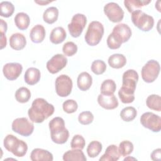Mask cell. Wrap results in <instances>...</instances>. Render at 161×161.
Masks as SVG:
<instances>
[{"mask_svg": "<svg viewBox=\"0 0 161 161\" xmlns=\"http://www.w3.org/2000/svg\"><path fill=\"white\" fill-rule=\"evenodd\" d=\"M138 80V74L133 69H129L123 74L122 86L118 91V96L123 103L128 104L135 99L134 93Z\"/></svg>", "mask_w": 161, "mask_h": 161, "instance_id": "1", "label": "cell"}, {"mask_svg": "<svg viewBox=\"0 0 161 161\" xmlns=\"http://www.w3.org/2000/svg\"><path fill=\"white\" fill-rule=\"evenodd\" d=\"M54 110V106L45 99L36 98L33 101L31 107L28 111V114L32 122L40 123L52 115Z\"/></svg>", "mask_w": 161, "mask_h": 161, "instance_id": "2", "label": "cell"}, {"mask_svg": "<svg viewBox=\"0 0 161 161\" xmlns=\"http://www.w3.org/2000/svg\"><path fill=\"white\" fill-rule=\"evenodd\" d=\"M52 140L57 144L65 143L69 137V132L65 127V121L61 117L53 118L48 123Z\"/></svg>", "mask_w": 161, "mask_h": 161, "instance_id": "3", "label": "cell"}, {"mask_svg": "<svg viewBox=\"0 0 161 161\" xmlns=\"http://www.w3.org/2000/svg\"><path fill=\"white\" fill-rule=\"evenodd\" d=\"M4 147L14 156L22 157L25 155L28 150L26 143L21 140H19L13 135H8L4 139Z\"/></svg>", "mask_w": 161, "mask_h": 161, "instance_id": "4", "label": "cell"}, {"mask_svg": "<svg viewBox=\"0 0 161 161\" xmlns=\"http://www.w3.org/2000/svg\"><path fill=\"white\" fill-rule=\"evenodd\" d=\"M104 31V26L101 23L97 21L91 22L84 36L86 42L90 46L97 45L101 40Z\"/></svg>", "mask_w": 161, "mask_h": 161, "instance_id": "5", "label": "cell"}, {"mask_svg": "<svg viewBox=\"0 0 161 161\" xmlns=\"http://www.w3.org/2000/svg\"><path fill=\"white\" fill-rule=\"evenodd\" d=\"M131 21L135 26L143 31H150L154 25L153 18L140 9L131 13Z\"/></svg>", "mask_w": 161, "mask_h": 161, "instance_id": "6", "label": "cell"}, {"mask_svg": "<svg viewBox=\"0 0 161 161\" xmlns=\"http://www.w3.org/2000/svg\"><path fill=\"white\" fill-rule=\"evenodd\" d=\"M160 70V64L157 61L148 60L142 69V79L147 83L153 82L158 77Z\"/></svg>", "mask_w": 161, "mask_h": 161, "instance_id": "7", "label": "cell"}, {"mask_svg": "<svg viewBox=\"0 0 161 161\" xmlns=\"http://www.w3.org/2000/svg\"><path fill=\"white\" fill-rule=\"evenodd\" d=\"M11 128L21 136H28L33 132L34 125L26 118H18L13 121Z\"/></svg>", "mask_w": 161, "mask_h": 161, "instance_id": "8", "label": "cell"}, {"mask_svg": "<svg viewBox=\"0 0 161 161\" xmlns=\"http://www.w3.org/2000/svg\"><path fill=\"white\" fill-rule=\"evenodd\" d=\"M87 18L83 14L77 13L73 16L71 22L68 25V29L70 35L72 37H79L86 26Z\"/></svg>", "mask_w": 161, "mask_h": 161, "instance_id": "9", "label": "cell"}, {"mask_svg": "<svg viewBox=\"0 0 161 161\" xmlns=\"http://www.w3.org/2000/svg\"><path fill=\"white\" fill-rule=\"evenodd\" d=\"M140 123L142 126L153 132H159L161 129L160 117L152 112L144 113L140 117Z\"/></svg>", "mask_w": 161, "mask_h": 161, "instance_id": "10", "label": "cell"}, {"mask_svg": "<svg viewBox=\"0 0 161 161\" xmlns=\"http://www.w3.org/2000/svg\"><path fill=\"white\" fill-rule=\"evenodd\" d=\"M72 80L67 75L62 74L55 80V91L60 97L68 96L72 89Z\"/></svg>", "mask_w": 161, "mask_h": 161, "instance_id": "11", "label": "cell"}, {"mask_svg": "<svg viewBox=\"0 0 161 161\" xmlns=\"http://www.w3.org/2000/svg\"><path fill=\"white\" fill-rule=\"evenodd\" d=\"M110 34L118 43L121 45L123 43L128 41L132 32L128 25L125 23H119L113 28V31Z\"/></svg>", "mask_w": 161, "mask_h": 161, "instance_id": "12", "label": "cell"}, {"mask_svg": "<svg viewBox=\"0 0 161 161\" xmlns=\"http://www.w3.org/2000/svg\"><path fill=\"white\" fill-rule=\"evenodd\" d=\"M104 13L108 19L113 22L121 21L124 17V11L119 5L114 2L107 3L104 6Z\"/></svg>", "mask_w": 161, "mask_h": 161, "instance_id": "13", "label": "cell"}, {"mask_svg": "<svg viewBox=\"0 0 161 161\" xmlns=\"http://www.w3.org/2000/svg\"><path fill=\"white\" fill-rule=\"evenodd\" d=\"M67 64V58L62 54L53 55L47 62V69L51 74H56L64 69Z\"/></svg>", "mask_w": 161, "mask_h": 161, "instance_id": "14", "label": "cell"}, {"mask_svg": "<svg viewBox=\"0 0 161 161\" xmlns=\"http://www.w3.org/2000/svg\"><path fill=\"white\" fill-rule=\"evenodd\" d=\"M22 70L23 67L21 64L17 62L7 63L3 68V72L4 77L9 80L16 79L21 74Z\"/></svg>", "mask_w": 161, "mask_h": 161, "instance_id": "15", "label": "cell"}, {"mask_svg": "<svg viewBox=\"0 0 161 161\" xmlns=\"http://www.w3.org/2000/svg\"><path fill=\"white\" fill-rule=\"evenodd\" d=\"M97 102L102 108L106 109H113L118 106V99L114 94L106 96L100 94L97 97Z\"/></svg>", "mask_w": 161, "mask_h": 161, "instance_id": "16", "label": "cell"}, {"mask_svg": "<svg viewBox=\"0 0 161 161\" xmlns=\"http://www.w3.org/2000/svg\"><path fill=\"white\" fill-rule=\"evenodd\" d=\"M30 159L32 161H52L53 160L52 153L42 148H35L30 154Z\"/></svg>", "mask_w": 161, "mask_h": 161, "instance_id": "17", "label": "cell"}, {"mask_svg": "<svg viewBox=\"0 0 161 161\" xmlns=\"http://www.w3.org/2000/svg\"><path fill=\"white\" fill-rule=\"evenodd\" d=\"M26 44L25 36L20 33H13L9 38V45L15 50H20L25 48Z\"/></svg>", "mask_w": 161, "mask_h": 161, "instance_id": "18", "label": "cell"}, {"mask_svg": "<svg viewBox=\"0 0 161 161\" xmlns=\"http://www.w3.org/2000/svg\"><path fill=\"white\" fill-rule=\"evenodd\" d=\"M121 155L119 153L118 148L115 145H109L105 151V153L99 158L100 161H116Z\"/></svg>", "mask_w": 161, "mask_h": 161, "instance_id": "19", "label": "cell"}, {"mask_svg": "<svg viewBox=\"0 0 161 161\" xmlns=\"http://www.w3.org/2000/svg\"><path fill=\"white\" fill-rule=\"evenodd\" d=\"M40 77L41 74L39 69L35 67H30L25 72L24 79L26 84L32 86L39 82Z\"/></svg>", "mask_w": 161, "mask_h": 161, "instance_id": "20", "label": "cell"}, {"mask_svg": "<svg viewBox=\"0 0 161 161\" xmlns=\"http://www.w3.org/2000/svg\"><path fill=\"white\" fill-rule=\"evenodd\" d=\"M45 35V28L42 25H36L31 28L30 33V37L33 43H38L43 42Z\"/></svg>", "mask_w": 161, "mask_h": 161, "instance_id": "21", "label": "cell"}, {"mask_svg": "<svg viewBox=\"0 0 161 161\" xmlns=\"http://www.w3.org/2000/svg\"><path fill=\"white\" fill-rule=\"evenodd\" d=\"M92 83V78L89 73L83 72L78 75L77 84L79 89L80 91H86L88 90L91 87Z\"/></svg>", "mask_w": 161, "mask_h": 161, "instance_id": "22", "label": "cell"}, {"mask_svg": "<svg viewBox=\"0 0 161 161\" xmlns=\"http://www.w3.org/2000/svg\"><path fill=\"white\" fill-rule=\"evenodd\" d=\"M63 160L64 161H86L87 158L82 150L72 149L64 153Z\"/></svg>", "mask_w": 161, "mask_h": 161, "instance_id": "23", "label": "cell"}, {"mask_svg": "<svg viewBox=\"0 0 161 161\" xmlns=\"http://www.w3.org/2000/svg\"><path fill=\"white\" fill-rule=\"evenodd\" d=\"M67 37V33L64 28L57 26L54 28L50 35V40L53 44H59L63 42Z\"/></svg>", "mask_w": 161, "mask_h": 161, "instance_id": "24", "label": "cell"}, {"mask_svg": "<svg viewBox=\"0 0 161 161\" xmlns=\"http://www.w3.org/2000/svg\"><path fill=\"white\" fill-rule=\"evenodd\" d=\"M14 23L18 29L25 30L28 28L30 23V19L26 13L20 12L17 13L15 16Z\"/></svg>", "mask_w": 161, "mask_h": 161, "instance_id": "25", "label": "cell"}, {"mask_svg": "<svg viewBox=\"0 0 161 161\" xmlns=\"http://www.w3.org/2000/svg\"><path fill=\"white\" fill-rule=\"evenodd\" d=\"M126 58L123 54L114 53L108 58V64L110 67L114 69H120L125 65Z\"/></svg>", "mask_w": 161, "mask_h": 161, "instance_id": "26", "label": "cell"}, {"mask_svg": "<svg viewBox=\"0 0 161 161\" xmlns=\"http://www.w3.org/2000/svg\"><path fill=\"white\" fill-rule=\"evenodd\" d=\"M150 2V0H125L124 4L128 11L130 13H132L143 6L147 5Z\"/></svg>", "mask_w": 161, "mask_h": 161, "instance_id": "27", "label": "cell"}, {"mask_svg": "<svg viewBox=\"0 0 161 161\" xmlns=\"http://www.w3.org/2000/svg\"><path fill=\"white\" fill-rule=\"evenodd\" d=\"M58 16V9L54 6L48 8L43 13V19L48 24L55 23Z\"/></svg>", "mask_w": 161, "mask_h": 161, "instance_id": "28", "label": "cell"}, {"mask_svg": "<svg viewBox=\"0 0 161 161\" xmlns=\"http://www.w3.org/2000/svg\"><path fill=\"white\" fill-rule=\"evenodd\" d=\"M116 89L115 82L112 79H106L104 80L101 86V94L106 96L113 95Z\"/></svg>", "mask_w": 161, "mask_h": 161, "instance_id": "29", "label": "cell"}, {"mask_svg": "<svg viewBox=\"0 0 161 161\" xmlns=\"http://www.w3.org/2000/svg\"><path fill=\"white\" fill-rule=\"evenodd\" d=\"M146 104L148 108L160 111H161V97L157 94H152L148 96L146 100Z\"/></svg>", "mask_w": 161, "mask_h": 161, "instance_id": "30", "label": "cell"}, {"mask_svg": "<svg viewBox=\"0 0 161 161\" xmlns=\"http://www.w3.org/2000/svg\"><path fill=\"white\" fill-rule=\"evenodd\" d=\"M31 97L30 91L25 87H21L15 92V98L20 103H27Z\"/></svg>", "mask_w": 161, "mask_h": 161, "instance_id": "31", "label": "cell"}, {"mask_svg": "<svg viewBox=\"0 0 161 161\" xmlns=\"http://www.w3.org/2000/svg\"><path fill=\"white\" fill-rule=\"evenodd\" d=\"M103 148L102 144L98 141L91 142L87 147V153L89 157H96L101 152Z\"/></svg>", "mask_w": 161, "mask_h": 161, "instance_id": "32", "label": "cell"}, {"mask_svg": "<svg viewBox=\"0 0 161 161\" xmlns=\"http://www.w3.org/2000/svg\"><path fill=\"white\" fill-rule=\"evenodd\" d=\"M137 111L134 107L127 106L124 108L120 113L121 118L126 122L133 121L136 116Z\"/></svg>", "mask_w": 161, "mask_h": 161, "instance_id": "33", "label": "cell"}, {"mask_svg": "<svg viewBox=\"0 0 161 161\" xmlns=\"http://www.w3.org/2000/svg\"><path fill=\"white\" fill-rule=\"evenodd\" d=\"M0 10L1 16L8 18L13 14L14 6L9 1H3L0 3Z\"/></svg>", "mask_w": 161, "mask_h": 161, "instance_id": "34", "label": "cell"}, {"mask_svg": "<svg viewBox=\"0 0 161 161\" xmlns=\"http://www.w3.org/2000/svg\"><path fill=\"white\" fill-rule=\"evenodd\" d=\"M133 150V143L128 140H124L121 142L118 147V151L121 155L126 157L132 153Z\"/></svg>", "mask_w": 161, "mask_h": 161, "instance_id": "35", "label": "cell"}, {"mask_svg": "<svg viewBox=\"0 0 161 161\" xmlns=\"http://www.w3.org/2000/svg\"><path fill=\"white\" fill-rule=\"evenodd\" d=\"M106 69V64L101 60H94L91 65V70L96 75L103 74Z\"/></svg>", "mask_w": 161, "mask_h": 161, "instance_id": "36", "label": "cell"}, {"mask_svg": "<svg viewBox=\"0 0 161 161\" xmlns=\"http://www.w3.org/2000/svg\"><path fill=\"white\" fill-rule=\"evenodd\" d=\"M86 145V141L84 137L80 135H75L72 139L70 147L72 149L82 150Z\"/></svg>", "mask_w": 161, "mask_h": 161, "instance_id": "37", "label": "cell"}, {"mask_svg": "<svg viewBox=\"0 0 161 161\" xmlns=\"http://www.w3.org/2000/svg\"><path fill=\"white\" fill-rule=\"evenodd\" d=\"M62 52L65 56H72L77 52V46L72 42H67L63 45Z\"/></svg>", "mask_w": 161, "mask_h": 161, "instance_id": "38", "label": "cell"}, {"mask_svg": "<svg viewBox=\"0 0 161 161\" xmlns=\"http://www.w3.org/2000/svg\"><path fill=\"white\" fill-rule=\"evenodd\" d=\"M94 119V115L91 111H83L80 113L78 117L79 122L84 125L91 124Z\"/></svg>", "mask_w": 161, "mask_h": 161, "instance_id": "39", "label": "cell"}, {"mask_svg": "<svg viewBox=\"0 0 161 161\" xmlns=\"http://www.w3.org/2000/svg\"><path fill=\"white\" fill-rule=\"evenodd\" d=\"M62 108L65 113L70 114L77 111L78 105L75 101L73 99H67L63 103Z\"/></svg>", "mask_w": 161, "mask_h": 161, "instance_id": "40", "label": "cell"}, {"mask_svg": "<svg viewBox=\"0 0 161 161\" xmlns=\"http://www.w3.org/2000/svg\"><path fill=\"white\" fill-rule=\"evenodd\" d=\"M150 157L154 161H160L161 159V149L157 148L154 150L151 153Z\"/></svg>", "mask_w": 161, "mask_h": 161, "instance_id": "41", "label": "cell"}, {"mask_svg": "<svg viewBox=\"0 0 161 161\" xmlns=\"http://www.w3.org/2000/svg\"><path fill=\"white\" fill-rule=\"evenodd\" d=\"M1 21V25H0V30H1V33H6V31H7V23L6 21H4L3 19H0Z\"/></svg>", "mask_w": 161, "mask_h": 161, "instance_id": "42", "label": "cell"}, {"mask_svg": "<svg viewBox=\"0 0 161 161\" xmlns=\"http://www.w3.org/2000/svg\"><path fill=\"white\" fill-rule=\"evenodd\" d=\"M7 44V38L4 35V33H1V49L4 48Z\"/></svg>", "mask_w": 161, "mask_h": 161, "instance_id": "43", "label": "cell"}, {"mask_svg": "<svg viewBox=\"0 0 161 161\" xmlns=\"http://www.w3.org/2000/svg\"><path fill=\"white\" fill-rule=\"evenodd\" d=\"M52 1H35V3L40 4V5H42V6H44V5H46L50 3H51Z\"/></svg>", "mask_w": 161, "mask_h": 161, "instance_id": "44", "label": "cell"}, {"mask_svg": "<svg viewBox=\"0 0 161 161\" xmlns=\"http://www.w3.org/2000/svg\"><path fill=\"white\" fill-rule=\"evenodd\" d=\"M127 159H133V160H136V158H130V157H128V158H125V159H124V160H126Z\"/></svg>", "mask_w": 161, "mask_h": 161, "instance_id": "45", "label": "cell"}]
</instances>
